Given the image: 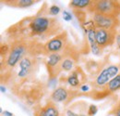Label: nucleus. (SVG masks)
<instances>
[{"mask_svg": "<svg viewBox=\"0 0 120 116\" xmlns=\"http://www.w3.org/2000/svg\"><path fill=\"white\" fill-rule=\"evenodd\" d=\"M27 28L30 37L53 38L63 32L60 22L54 17L35 16L29 19Z\"/></svg>", "mask_w": 120, "mask_h": 116, "instance_id": "f257e3e1", "label": "nucleus"}, {"mask_svg": "<svg viewBox=\"0 0 120 116\" xmlns=\"http://www.w3.org/2000/svg\"><path fill=\"white\" fill-rule=\"evenodd\" d=\"M90 10L92 13L96 12L114 18H118L120 15V4L117 1L111 0L93 1Z\"/></svg>", "mask_w": 120, "mask_h": 116, "instance_id": "f03ea898", "label": "nucleus"}, {"mask_svg": "<svg viewBox=\"0 0 120 116\" xmlns=\"http://www.w3.org/2000/svg\"><path fill=\"white\" fill-rule=\"evenodd\" d=\"M68 46V37L67 32L63 31L56 36L49 39L44 45V53L53 54V53H62L64 52Z\"/></svg>", "mask_w": 120, "mask_h": 116, "instance_id": "7ed1b4c3", "label": "nucleus"}, {"mask_svg": "<svg viewBox=\"0 0 120 116\" xmlns=\"http://www.w3.org/2000/svg\"><path fill=\"white\" fill-rule=\"evenodd\" d=\"M38 59L36 57L27 56L21 59V61L19 63V71L18 72V78L21 81L30 80L33 76V74L36 73L38 69Z\"/></svg>", "mask_w": 120, "mask_h": 116, "instance_id": "20e7f679", "label": "nucleus"}, {"mask_svg": "<svg viewBox=\"0 0 120 116\" xmlns=\"http://www.w3.org/2000/svg\"><path fill=\"white\" fill-rule=\"evenodd\" d=\"M119 71L120 67L118 65L110 64L106 66L95 77L94 81L92 82V87L95 88L104 89L113 78H115L116 75L119 74Z\"/></svg>", "mask_w": 120, "mask_h": 116, "instance_id": "39448f33", "label": "nucleus"}, {"mask_svg": "<svg viewBox=\"0 0 120 116\" xmlns=\"http://www.w3.org/2000/svg\"><path fill=\"white\" fill-rule=\"evenodd\" d=\"M92 23L95 28H102L106 30H116L119 25L118 18L100 14L94 12L92 15Z\"/></svg>", "mask_w": 120, "mask_h": 116, "instance_id": "423d86ee", "label": "nucleus"}, {"mask_svg": "<svg viewBox=\"0 0 120 116\" xmlns=\"http://www.w3.org/2000/svg\"><path fill=\"white\" fill-rule=\"evenodd\" d=\"M95 38L99 47L103 50L107 46H111L116 42V31L95 28Z\"/></svg>", "mask_w": 120, "mask_h": 116, "instance_id": "0eeeda50", "label": "nucleus"}, {"mask_svg": "<svg viewBox=\"0 0 120 116\" xmlns=\"http://www.w3.org/2000/svg\"><path fill=\"white\" fill-rule=\"evenodd\" d=\"M63 58H64V52L53 53V54L48 55L45 64H46V68H47V71L49 73L50 79L56 78L62 72L61 62H62Z\"/></svg>", "mask_w": 120, "mask_h": 116, "instance_id": "6e6552de", "label": "nucleus"}, {"mask_svg": "<svg viewBox=\"0 0 120 116\" xmlns=\"http://www.w3.org/2000/svg\"><path fill=\"white\" fill-rule=\"evenodd\" d=\"M77 93L69 90L65 87H58L55 88L50 95V100L55 103H68L75 98Z\"/></svg>", "mask_w": 120, "mask_h": 116, "instance_id": "1a4fd4ad", "label": "nucleus"}, {"mask_svg": "<svg viewBox=\"0 0 120 116\" xmlns=\"http://www.w3.org/2000/svg\"><path fill=\"white\" fill-rule=\"evenodd\" d=\"M86 75L84 72L79 68V67H76L75 69L70 73V74H68L66 78V82L68 85H69L71 87H80L83 85H85L84 83L86 82Z\"/></svg>", "mask_w": 120, "mask_h": 116, "instance_id": "9d476101", "label": "nucleus"}, {"mask_svg": "<svg viewBox=\"0 0 120 116\" xmlns=\"http://www.w3.org/2000/svg\"><path fill=\"white\" fill-rule=\"evenodd\" d=\"M34 116H60L59 110L55 102L49 100L45 106H36Z\"/></svg>", "mask_w": 120, "mask_h": 116, "instance_id": "9b49d317", "label": "nucleus"}, {"mask_svg": "<svg viewBox=\"0 0 120 116\" xmlns=\"http://www.w3.org/2000/svg\"><path fill=\"white\" fill-rule=\"evenodd\" d=\"M120 89V73L118 75H116L115 78H113L108 84L107 86L103 89V91H101V93H98V95L95 97V99H101L102 94H104V97H106L117 90Z\"/></svg>", "mask_w": 120, "mask_h": 116, "instance_id": "f8f14e48", "label": "nucleus"}, {"mask_svg": "<svg viewBox=\"0 0 120 116\" xmlns=\"http://www.w3.org/2000/svg\"><path fill=\"white\" fill-rule=\"evenodd\" d=\"M86 33H87V38H88V42L90 45V51L93 55H96V56H99L101 55L102 53V49L99 47L98 44L96 42V38H95V27L94 26H91L90 28L86 30Z\"/></svg>", "mask_w": 120, "mask_h": 116, "instance_id": "ddd939ff", "label": "nucleus"}, {"mask_svg": "<svg viewBox=\"0 0 120 116\" xmlns=\"http://www.w3.org/2000/svg\"><path fill=\"white\" fill-rule=\"evenodd\" d=\"M36 1L34 0H6L4 1V4L7 6H10L12 8H29L30 6L34 5Z\"/></svg>", "mask_w": 120, "mask_h": 116, "instance_id": "4468645a", "label": "nucleus"}, {"mask_svg": "<svg viewBox=\"0 0 120 116\" xmlns=\"http://www.w3.org/2000/svg\"><path fill=\"white\" fill-rule=\"evenodd\" d=\"M93 1L90 0H72L69 3V7L72 8L74 10H81L83 8L90 9Z\"/></svg>", "mask_w": 120, "mask_h": 116, "instance_id": "2eb2a0df", "label": "nucleus"}, {"mask_svg": "<svg viewBox=\"0 0 120 116\" xmlns=\"http://www.w3.org/2000/svg\"><path fill=\"white\" fill-rule=\"evenodd\" d=\"M60 12V8L56 5H53L49 8L48 9V13L51 15V16H56L58 15Z\"/></svg>", "mask_w": 120, "mask_h": 116, "instance_id": "dca6fc26", "label": "nucleus"}, {"mask_svg": "<svg viewBox=\"0 0 120 116\" xmlns=\"http://www.w3.org/2000/svg\"><path fill=\"white\" fill-rule=\"evenodd\" d=\"M98 112V108L95 105H90L89 110H88V116H93L95 115Z\"/></svg>", "mask_w": 120, "mask_h": 116, "instance_id": "f3484780", "label": "nucleus"}, {"mask_svg": "<svg viewBox=\"0 0 120 116\" xmlns=\"http://www.w3.org/2000/svg\"><path fill=\"white\" fill-rule=\"evenodd\" d=\"M63 19L66 21H72V15H71V13H69L68 11L64 10L63 11Z\"/></svg>", "mask_w": 120, "mask_h": 116, "instance_id": "a211bd4d", "label": "nucleus"}, {"mask_svg": "<svg viewBox=\"0 0 120 116\" xmlns=\"http://www.w3.org/2000/svg\"><path fill=\"white\" fill-rule=\"evenodd\" d=\"M67 115L68 116H79V114L74 112H72L71 110H68V111H67Z\"/></svg>", "mask_w": 120, "mask_h": 116, "instance_id": "6ab92c4d", "label": "nucleus"}, {"mask_svg": "<svg viewBox=\"0 0 120 116\" xmlns=\"http://www.w3.org/2000/svg\"><path fill=\"white\" fill-rule=\"evenodd\" d=\"M116 44L117 48L120 49V33L116 35Z\"/></svg>", "mask_w": 120, "mask_h": 116, "instance_id": "aec40b11", "label": "nucleus"}, {"mask_svg": "<svg viewBox=\"0 0 120 116\" xmlns=\"http://www.w3.org/2000/svg\"><path fill=\"white\" fill-rule=\"evenodd\" d=\"M80 90H81L82 92H85V91H88V90H89V87H87L86 85H83L82 87H80Z\"/></svg>", "mask_w": 120, "mask_h": 116, "instance_id": "412c9836", "label": "nucleus"}, {"mask_svg": "<svg viewBox=\"0 0 120 116\" xmlns=\"http://www.w3.org/2000/svg\"><path fill=\"white\" fill-rule=\"evenodd\" d=\"M3 114L5 116H13V114H12L11 112H9L8 111H5V112H3Z\"/></svg>", "mask_w": 120, "mask_h": 116, "instance_id": "4be33fe9", "label": "nucleus"}, {"mask_svg": "<svg viewBox=\"0 0 120 116\" xmlns=\"http://www.w3.org/2000/svg\"><path fill=\"white\" fill-rule=\"evenodd\" d=\"M115 116H120V108H116V113Z\"/></svg>", "mask_w": 120, "mask_h": 116, "instance_id": "5701e85b", "label": "nucleus"}, {"mask_svg": "<svg viewBox=\"0 0 120 116\" xmlns=\"http://www.w3.org/2000/svg\"><path fill=\"white\" fill-rule=\"evenodd\" d=\"M1 91L2 92H6V88H4V86H1Z\"/></svg>", "mask_w": 120, "mask_h": 116, "instance_id": "b1692460", "label": "nucleus"}, {"mask_svg": "<svg viewBox=\"0 0 120 116\" xmlns=\"http://www.w3.org/2000/svg\"><path fill=\"white\" fill-rule=\"evenodd\" d=\"M79 116H86V115H85V114H79Z\"/></svg>", "mask_w": 120, "mask_h": 116, "instance_id": "393cba45", "label": "nucleus"}, {"mask_svg": "<svg viewBox=\"0 0 120 116\" xmlns=\"http://www.w3.org/2000/svg\"><path fill=\"white\" fill-rule=\"evenodd\" d=\"M116 108H120V102H119V104H118V106H117Z\"/></svg>", "mask_w": 120, "mask_h": 116, "instance_id": "a878e982", "label": "nucleus"}]
</instances>
